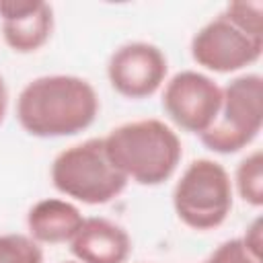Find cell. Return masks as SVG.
<instances>
[{"mask_svg": "<svg viewBox=\"0 0 263 263\" xmlns=\"http://www.w3.org/2000/svg\"><path fill=\"white\" fill-rule=\"evenodd\" d=\"M95 86L74 74L29 80L16 99V119L33 138H66L88 129L99 115Z\"/></svg>", "mask_w": 263, "mask_h": 263, "instance_id": "1", "label": "cell"}, {"mask_svg": "<svg viewBox=\"0 0 263 263\" xmlns=\"http://www.w3.org/2000/svg\"><path fill=\"white\" fill-rule=\"evenodd\" d=\"M105 150L117 171L138 185L156 187L168 181L183 156L177 132L160 119H136L113 127Z\"/></svg>", "mask_w": 263, "mask_h": 263, "instance_id": "2", "label": "cell"}, {"mask_svg": "<svg viewBox=\"0 0 263 263\" xmlns=\"http://www.w3.org/2000/svg\"><path fill=\"white\" fill-rule=\"evenodd\" d=\"M53 187L80 203L103 205L127 187V179L111 162L103 138H88L62 150L49 168Z\"/></svg>", "mask_w": 263, "mask_h": 263, "instance_id": "3", "label": "cell"}, {"mask_svg": "<svg viewBox=\"0 0 263 263\" xmlns=\"http://www.w3.org/2000/svg\"><path fill=\"white\" fill-rule=\"evenodd\" d=\"M232 199L234 189L230 175L212 158L191 160L173 189L177 218L197 232L222 226L232 210Z\"/></svg>", "mask_w": 263, "mask_h": 263, "instance_id": "4", "label": "cell"}, {"mask_svg": "<svg viewBox=\"0 0 263 263\" xmlns=\"http://www.w3.org/2000/svg\"><path fill=\"white\" fill-rule=\"evenodd\" d=\"M263 125V78L242 74L222 86V103L216 121L199 136L201 144L218 154H234L247 148Z\"/></svg>", "mask_w": 263, "mask_h": 263, "instance_id": "5", "label": "cell"}, {"mask_svg": "<svg viewBox=\"0 0 263 263\" xmlns=\"http://www.w3.org/2000/svg\"><path fill=\"white\" fill-rule=\"evenodd\" d=\"M222 86L197 70H181L166 80L162 109L183 132L201 136L218 117Z\"/></svg>", "mask_w": 263, "mask_h": 263, "instance_id": "6", "label": "cell"}, {"mask_svg": "<svg viewBox=\"0 0 263 263\" xmlns=\"http://www.w3.org/2000/svg\"><path fill=\"white\" fill-rule=\"evenodd\" d=\"M189 49L197 66L210 72L228 74L259 62L263 41L245 35L230 21L218 14L191 37Z\"/></svg>", "mask_w": 263, "mask_h": 263, "instance_id": "7", "label": "cell"}, {"mask_svg": "<svg viewBox=\"0 0 263 263\" xmlns=\"http://www.w3.org/2000/svg\"><path fill=\"white\" fill-rule=\"evenodd\" d=\"M168 62L160 47L148 41L119 45L107 62V78L125 99H148L166 80Z\"/></svg>", "mask_w": 263, "mask_h": 263, "instance_id": "8", "label": "cell"}, {"mask_svg": "<svg viewBox=\"0 0 263 263\" xmlns=\"http://www.w3.org/2000/svg\"><path fill=\"white\" fill-rule=\"evenodd\" d=\"M0 23L12 51L33 53L53 33V8L43 0H0Z\"/></svg>", "mask_w": 263, "mask_h": 263, "instance_id": "9", "label": "cell"}, {"mask_svg": "<svg viewBox=\"0 0 263 263\" xmlns=\"http://www.w3.org/2000/svg\"><path fill=\"white\" fill-rule=\"evenodd\" d=\"M78 263H125L132 253L127 230L107 218H84L68 242Z\"/></svg>", "mask_w": 263, "mask_h": 263, "instance_id": "10", "label": "cell"}, {"mask_svg": "<svg viewBox=\"0 0 263 263\" xmlns=\"http://www.w3.org/2000/svg\"><path fill=\"white\" fill-rule=\"evenodd\" d=\"M84 216L80 210L60 197H45L31 205L27 214L29 236L39 245H64L74 238L82 226Z\"/></svg>", "mask_w": 263, "mask_h": 263, "instance_id": "11", "label": "cell"}, {"mask_svg": "<svg viewBox=\"0 0 263 263\" xmlns=\"http://www.w3.org/2000/svg\"><path fill=\"white\" fill-rule=\"evenodd\" d=\"M232 189H236L238 197L245 203L253 208L263 205V154L261 150H253L238 162L234 171Z\"/></svg>", "mask_w": 263, "mask_h": 263, "instance_id": "12", "label": "cell"}, {"mask_svg": "<svg viewBox=\"0 0 263 263\" xmlns=\"http://www.w3.org/2000/svg\"><path fill=\"white\" fill-rule=\"evenodd\" d=\"M222 16L230 21L245 35L263 41V4L259 0H236L230 2Z\"/></svg>", "mask_w": 263, "mask_h": 263, "instance_id": "13", "label": "cell"}, {"mask_svg": "<svg viewBox=\"0 0 263 263\" xmlns=\"http://www.w3.org/2000/svg\"><path fill=\"white\" fill-rule=\"evenodd\" d=\"M0 263H43V249L29 234H0Z\"/></svg>", "mask_w": 263, "mask_h": 263, "instance_id": "14", "label": "cell"}, {"mask_svg": "<svg viewBox=\"0 0 263 263\" xmlns=\"http://www.w3.org/2000/svg\"><path fill=\"white\" fill-rule=\"evenodd\" d=\"M203 263H263V257L249 251L242 238H230L220 242Z\"/></svg>", "mask_w": 263, "mask_h": 263, "instance_id": "15", "label": "cell"}, {"mask_svg": "<svg viewBox=\"0 0 263 263\" xmlns=\"http://www.w3.org/2000/svg\"><path fill=\"white\" fill-rule=\"evenodd\" d=\"M240 238H242V242L247 245L249 251H253L255 255L263 257L261 255V247H263V224H261V218H255L247 226V230H245V234Z\"/></svg>", "mask_w": 263, "mask_h": 263, "instance_id": "16", "label": "cell"}, {"mask_svg": "<svg viewBox=\"0 0 263 263\" xmlns=\"http://www.w3.org/2000/svg\"><path fill=\"white\" fill-rule=\"evenodd\" d=\"M6 109H8V88H6V82H4V78L0 74V123L4 121Z\"/></svg>", "mask_w": 263, "mask_h": 263, "instance_id": "17", "label": "cell"}, {"mask_svg": "<svg viewBox=\"0 0 263 263\" xmlns=\"http://www.w3.org/2000/svg\"><path fill=\"white\" fill-rule=\"evenodd\" d=\"M64 263H78V261H64Z\"/></svg>", "mask_w": 263, "mask_h": 263, "instance_id": "18", "label": "cell"}]
</instances>
